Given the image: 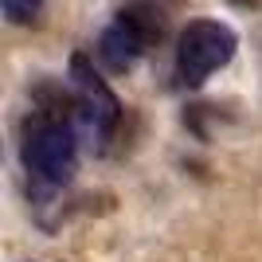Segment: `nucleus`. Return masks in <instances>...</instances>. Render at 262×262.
Here are the masks:
<instances>
[{"label": "nucleus", "mask_w": 262, "mask_h": 262, "mask_svg": "<svg viewBox=\"0 0 262 262\" xmlns=\"http://www.w3.org/2000/svg\"><path fill=\"white\" fill-rule=\"evenodd\" d=\"M51 110L55 106L35 114V121L24 133V168L43 184H67L78 161V133L71 118L51 114Z\"/></svg>", "instance_id": "1"}, {"label": "nucleus", "mask_w": 262, "mask_h": 262, "mask_svg": "<svg viewBox=\"0 0 262 262\" xmlns=\"http://www.w3.org/2000/svg\"><path fill=\"white\" fill-rule=\"evenodd\" d=\"M161 32H164L161 8L149 4V0H137L129 8H121V16L102 32L98 59L110 67V71H129V67L161 39Z\"/></svg>", "instance_id": "2"}, {"label": "nucleus", "mask_w": 262, "mask_h": 262, "mask_svg": "<svg viewBox=\"0 0 262 262\" xmlns=\"http://www.w3.org/2000/svg\"><path fill=\"white\" fill-rule=\"evenodd\" d=\"M235 55V32L219 20H196L180 32L176 43V78L180 86H204Z\"/></svg>", "instance_id": "3"}, {"label": "nucleus", "mask_w": 262, "mask_h": 262, "mask_svg": "<svg viewBox=\"0 0 262 262\" xmlns=\"http://www.w3.org/2000/svg\"><path fill=\"white\" fill-rule=\"evenodd\" d=\"M71 78H75V106H78V118L86 121L90 133L106 137L121 118V106L114 98V90L102 82V75L90 67L86 55H75L71 59Z\"/></svg>", "instance_id": "4"}, {"label": "nucleus", "mask_w": 262, "mask_h": 262, "mask_svg": "<svg viewBox=\"0 0 262 262\" xmlns=\"http://www.w3.org/2000/svg\"><path fill=\"white\" fill-rule=\"evenodd\" d=\"M43 12V0H4V16L12 24H35Z\"/></svg>", "instance_id": "5"}]
</instances>
